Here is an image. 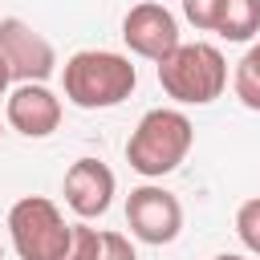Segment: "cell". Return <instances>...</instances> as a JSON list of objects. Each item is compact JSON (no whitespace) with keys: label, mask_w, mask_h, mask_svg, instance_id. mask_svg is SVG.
<instances>
[{"label":"cell","mask_w":260,"mask_h":260,"mask_svg":"<svg viewBox=\"0 0 260 260\" xmlns=\"http://www.w3.org/2000/svg\"><path fill=\"white\" fill-rule=\"evenodd\" d=\"M61 85L65 98L77 110H110L122 106L134 85H138V69L130 65V57L110 53V49H81L65 61L61 69Z\"/></svg>","instance_id":"cell-1"},{"label":"cell","mask_w":260,"mask_h":260,"mask_svg":"<svg viewBox=\"0 0 260 260\" xmlns=\"http://www.w3.org/2000/svg\"><path fill=\"white\" fill-rule=\"evenodd\" d=\"M195 146V126L183 110H171V106H158V110H146L126 142V162L130 171H138L142 179H162L171 175Z\"/></svg>","instance_id":"cell-2"},{"label":"cell","mask_w":260,"mask_h":260,"mask_svg":"<svg viewBox=\"0 0 260 260\" xmlns=\"http://www.w3.org/2000/svg\"><path fill=\"white\" fill-rule=\"evenodd\" d=\"M158 85L179 106H211L228 89V61L215 45L191 41L158 61Z\"/></svg>","instance_id":"cell-3"},{"label":"cell","mask_w":260,"mask_h":260,"mask_svg":"<svg viewBox=\"0 0 260 260\" xmlns=\"http://www.w3.org/2000/svg\"><path fill=\"white\" fill-rule=\"evenodd\" d=\"M73 223L57 211L53 199L45 195H24L8 207V236L20 260H61L69 248Z\"/></svg>","instance_id":"cell-4"},{"label":"cell","mask_w":260,"mask_h":260,"mask_svg":"<svg viewBox=\"0 0 260 260\" xmlns=\"http://www.w3.org/2000/svg\"><path fill=\"white\" fill-rule=\"evenodd\" d=\"M126 223H130V236L142 244H154V248L171 244L183 232V203L167 187L142 183L126 195Z\"/></svg>","instance_id":"cell-5"},{"label":"cell","mask_w":260,"mask_h":260,"mask_svg":"<svg viewBox=\"0 0 260 260\" xmlns=\"http://www.w3.org/2000/svg\"><path fill=\"white\" fill-rule=\"evenodd\" d=\"M0 53L12 69V81H49L57 73V49L20 16H0Z\"/></svg>","instance_id":"cell-6"},{"label":"cell","mask_w":260,"mask_h":260,"mask_svg":"<svg viewBox=\"0 0 260 260\" xmlns=\"http://www.w3.org/2000/svg\"><path fill=\"white\" fill-rule=\"evenodd\" d=\"M122 41L134 57L146 61H167L183 41H179V20L171 8H162L158 0H138L126 16H122Z\"/></svg>","instance_id":"cell-7"},{"label":"cell","mask_w":260,"mask_h":260,"mask_svg":"<svg viewBox=\"0 0 260 260\" xmlns=\"http://www.w3.org/2000/svg\"><path fill=\"white\" fill-rule=\"evenodd\" d=\"M4 118L24 138H49L61 126V98L49 85H41V81H24V85H16L8 93Z\"/></svg>","instance_id":"cell-8"},{"label":"cell","mask_w":260,"mask_h":260,"mask_svg":"<svg viewBox=\"0 0 260 260\" xmlns=\"http://www.w3.org/2000/svg\"><path fill=\"white\" fill-rule=\"evenodd\" d=\"M114 187H118L114 171H110L106 162H98V158H77V162L65 171V183H61L65 203H69L73 215H81V219L106 215L110 203H114Z\"/></svg>","instance_id":"cell-9"},{"label":"cell","mask_w":260,"mask_h":260,"mask_svg":"<svg viewBox=\"0 0 260 260\" xmlns=\"http://www.w3.org/2000/svg\"><path fill=\"white\" fill-rule=\"evenodd\" d=\"M215 32L223 41H252L260 32V0H223Z\"/></svg>","instance_id":"cell-10"},{"label":"cell","mask_w":260,"mask_h":260,"mask_svg":"<svg viewBox=\"0 0 260 260\" xmlns=\"http://www.w3.org/2000/svg\"><path fill=\"white\" fill-rule=\"evenodd\" d=\"M232 89H236V98H240L248 110H256V114H260V41H256L240 61H236Z\"/></svg>","instance_id":"cell-11"},{"label":"cell","mask_w":260,"mask_h":260,"mask_svg":"<svg viewBox=\"0 0 260 260\" xmlns=\"http://www.w3.org/2000/svg\"><path fill=\"white\" fill-rule=\"evenodd\" d=\"M61 260H102V232L89 223H73L69 232V248Z\"/></svg>","instance_id":"cell-12"},{"label":"cell","mask_w":260,"mask_h":260,"mask_svg":"<svg viewBox=\"0 0 260 260\" xmlns=\"http://www.w3.org/2000/svg\"><path fill=\"white\" fill-rule=\"evenodd\" d=\"M236 236H240V244L252 256H260V195L240 203V211H236Z\"/></svg>","instance_id":"cell-13"},{"label":"cell","mask_w":260,"mask_h":260,"mask_svg":"<svg viewBox=\"0 0 260 260\" xmlns=\"http://www.w3.org/2000/svg\"><path fill=\"white\" fill-rule=\"evenodd\" d=\"M219 8H223V0H183V16H187L199 32H215Z\"/></svg>","instance_id":"cell-14"},{"label":"cell","mask_w":260,"mask_h":260,"mask_svg":"<svg viewBox=\"0 0 260 260\" xmlns=\"http://www.w3.org/2000/svg\"><path fill=\"white\" fill-rule=\"evenodd\" d=\"M102 260H138V256L122 232H102Z\"/></svg>","instance_id":"cell-15"},{"label":"cell","mask_w":260,"mask_h":260,"mask_svg":"<svg viewBox=\"0 0 260 260\" xmlns=\"http://www.w3.org/2000/svg\"><path fill=\"white\" fill-rule=\"evenodd\" d=\"M8 85H12V69H8V61H4V53H0V98L8 93Z\"/></svg>","instance_id":"cell-16"},{"label":"cell","mask_w":260,"mask_h":260,"mask_svg":"<svg viewBox=\"0 0 260 260\" xmlns=\"http://www.w3.org/2000/svg\"><path fill=\"white\" fill-rule=\"evenodd\" d=\"M211 260H244V256H232V252H219V256H211Z\"/></svg>","instance_id":"cell-17"},{"label":"cell","mask_w":260,"mask_h":260,"mask_svg":"<svg viewBox=\"0 0 260 260\" xmlns=\"http://www.w3.org/2000/svg\"><path fill=\"white\" fill-rule=\"evenodd\" d=\"M0 260H4V248H0Z\"/></svg>","instance_id":"cell-18"},{"label":"cell","mask_w":260,"mask_h":260,"mask_svg":"<svg viewBox=\"0 0 260 260\" xmlns=\"http://www.w3.org/2000/svg\"><path fill=\"white\" fill-rule=\"evenodd\" d=\"M0 134H4V126H0Z\"/></svg>","instance_id":"cell-19"}]
</instances>
